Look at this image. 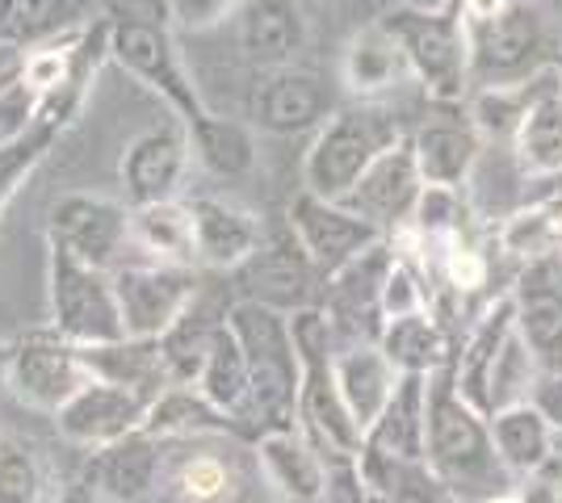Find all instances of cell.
<instances>
[{
  "label": "cell",
  "mask_w": 562,
  "mask_h": 503,
  "mask_svg": "<svg viewBox=\"0 0 562 503\" xmlns=\"http://www.w3.org/2000/svg\"><path fill=\"white\" fill-rule=\"evenodd\" d=\"M428 470L441 479L458 503H483L513 491V475L495 454L492 420L462 399L453 386V369L428 374V436H424Z\"/></svg>",
  "instance_id": "6da1fadb"
},
{
  "label": "cell",
  "mask_w": 562,
  "mask_h": 503,
  "mask_svg": "<svg viewBox=\"0 0 562 503\" xmlns=\"http://www.w3.org/2000/svg\"><path fill=\"white\" fill-rule=\"evenodd\" d=\"M227 323L248 357V403L235 420V432L257 441L260 432L299 428V353L290 340V315L257 298H235Z\"/></svg>",
  "instance_id": "7a4b0ae2"
},
{
  "label": "cell",
  "mask_w": 562,
  "mask_h": 503,
  "mask_svg": "<svg viewBox=\"0 0 562 503\" xmlns=\"http://www.w3.org/2000/svg\"><path fill=\"white\" fill-rule=\"evenodd\" d=\"M290 340L299 353V432L328 461H357L366 432L336 386V332L324 307L290 311Z\"/></svg>",
  "instance_id": "3957f363"
},
{
  "label": "cell",
  "mask_w": 562,
  "mask_h": 503,
  "mask_svg": "<svg viewBox=\"0 0 562 503\" xmlns=\"http://www.w3.org/2000/svg\"><path fill=\"white\" fill-rule=\"evenodd\" d=\"M382 22L398 38L412 80L432 105H467L474 55L462 4H395Z\"/></svg>",
  "instance_id": "277c9868"
},
{
  "label": "cell",
  "mask_w": 562,
  "mask_h": 503,
  "mask_svg": "<svg viewBox=\"0 0 562 503\" xmlns=\"http://www.w3.org/2000/svg\"><path fill=\"white\" fill-rule=\"evenodd\" d=\"M403 139L395 114H386L374 101L340 105L306 147L303 156V190L328 202H345L361 172L374 164L391 144Z\"/></svg>",
  "instance_id": "5b68a950"
},
{
  "label": "cell",
  "mask_w": 562,
  "mask_h": 503,
  "mask_svg": "<svg viewBox=\"0 0 562 503\" xmlns=\"http://www.w3.org/2000/svg\"><path fill=\"white\" fill-rule=\"evenodd\" d=\"M470 55L479 84H513L541 68H554L562 55V30L541 0H513L499 18L470 30Z\"/></svg>",
  "instance_id": "8992f818"
},
{
  "label": "cell",
  "mask_w": 562,
  "mask_h": 503,
  "mask_svg": "<svg viewBox=\"0 0 562 503\" xmlns=\"http://www.w3.org/2000/svg\"><path fill=\"white\" fill-rule=\"evenodd\" d=\"M47 307L55 332L76 348H97L122 340V311H117L114 277L105 268L76 261L71 252L47 243Z\"/></svg>",
  "instance_id": "52a82bcc"
},
{
  "label": "cell",
  "mask_w": 562,
  "mask_h": 503,
  "mask_svg": "<svg viewBox=\"0 0 562 503\" xmlns=\"http://www.w3.org/2000/svg\"><path fill=\"white\" fill-rule=\"evenodd\" d=\"M110 59L126 76L147 84L172 110V118H181L186 126L211 114L193 76L186 72V59L172 43L168 25L143 22V18H114L110 22Z\"/></svg>",
  "instance_id": "ba28073f"
},
{
  "label": "cell",
  "mask_w": 562,
  "mask_h": 503,
  "mask_svg": "<svg viewBox=\"0 0 562 503\" xmlns=\"http://www.w3.org/2000/svg\"><path fill=\"white\" fill-rule=\"evenodd\" d=\"M131 340H165L198 302V268L160 261H122L110 273Z\"/></svg>",
  "instance_id": "9c48e42d"
},
{
  "label": "cell",
  "mask_w": 562,
  "mask_h": 503,
  "mask_svg": "<svg viewBox=\"0 0 562 503\" xmlns=\"http://www.w3.org/2000/svg\"><path fill=\"white\" fill-rule=\"evenodd\" d=\"M89 378L93 374L85 348H76L55 328H34L9 344V395L30 411L55 415Z\"/></svg>",
  "instance_id": "30bf717a"
},
{
  "label": "cell",
  "mask_w": 562,
  "mask_h": 503,
  "mask_svg": "<svg viewBox=\"0 0 562 503\" xmlns=\"http://www.w3.org/2000/svg\"><path fill=\"white\" fill-rule=\"evenodd\" d=\"M47 243L114 273L131 248V206L105 193H64L47 215Z\"/></svg>",
  "instance_id": "8fae6325"
},
{
  "label": "cell",
  "mask_w": 562,
  "mask_h": 503,
  "mask_svg": "<svg viewBox=\"0 0 562 503\" xmlns=\"http://www.w3.org/2000/svg\"><path fill=\"white\" fill-rule=\"evenodd\" d=\"M189 160H193V144H189V126L181 118L139 130L122 147V160H117L122 202L126 206H156V202L181 197Z\"/></svg>",
  "instance_id": "7c38bea8"
},
{
  "label": "cell",
  "mask_w": 562,
  "mask_h": 503,
  "mask_svg": "<svg viewBox=\"0 0 562 503\" xmlns=\"http://www.w3.org/2000/svg\"><path fill=\"white\" fill-rule=\"evenodd\" d=\"M285 227L294 231V240L303 243L311 264L319 268V277H331L336 268H345L352 256H361L366 248L382 243L386 236L378 231L370 218H361L345 202H328L315 197L311 190H299L290 210H285Z\"/></svg>",
  "instance_id": "4fadbf2b"
},
{
  "label": "cell",
  "mask_w": 562,
  "mask_h": 503,
  "mask_svg": "<svg viewBox=\"0 0 562 503\" xmlns=\"http://www.w3.org/2000/svg\"><path fill=\"white\" fill-rule=\"evenodd\" d=\"M147 403H151V395H143V390L105 382V378H89L50 420H55V428L68 445L97 454V449L114 445L122 436L139 432L143 420H147Z\"/></svg>",
  "instance_id": "5bb4252c"
},
{
  "label": "cell",
  "mask_w": 562,
  "mask_h": 503,
  "mask_svg": "<svg viewBox=\"0 0 562 503\" xmlns=\"http://www.w3.org/2000/svg\"><path fill=\"white\" fill-rule=\"evenodd\" d=\"M340 110L336 84L328 76L303 64H285L273 72H260L257 93H252V122L265 135H303L319 130L324 122Z\"/></svg>",
  "instance_id": "9a60e30c"
},
{
  "label": "cell",
  "mask_w": 562,
  "mask_h": 503,
  "mask_svg": "<svg viewBox=\"0 0 562 503\" xmlns=\"http://www.w3.org/2000/svg\"><path fill=\"white\" fill-rule=\"evenodd\" d=\"M391 243L382 240L374 248H366L361 256H352L345 268H336L331 277H324V315H328L336 344H361L374 340L382 332V282L391 273Z\"/></svg>",
  "instance_id": "2e32d148"
},
{
  "label": "cell",
  "mask_w": 562,
  "mask_h": 503,
  "mask_svg": "<svg viewBox=\"0 0 562 503\" xmlns=\"http://www.w3.org/2000/svg\"><path fill=\"white\" fill-rule=\"evenodd\" d=\"M516 307V332L541 361V369H562V248L520 264L508 289Z\"/></svg>",
  "instance_id": "e0dca14e"
},
{
  "label": "cell",
  "mask_w": 562,
  "mask_h": 503,
  "mask_svg": "<svg viewBox=\"0 0 562 503\" xmlns=\"http://www.w3.org/2000/svg\"><path fill=\"white\" fill-rule=\"evenodd\" d=\"M165 441L131 432L114 445L89 454L85 487L105 503H156L165 487Z\"/></svg>",
  "instance_id": "ac0fdd59"
},
{
  "label": "cell",
  "mask_w": 562,
  "mask_h": 503,
  "mask_svg": "<svg viewBox=\"0 0 562 503\" xmlns=\"http://www.w3.org/2000/svg\"><path fill=\"white\" fill-rule=\"evenodd\" d=\"M424 193V176L416 168L407 135L391 144L374 164L361 172V181L349 190L345 206H352L361 218H370L382 236H395L398 227L412 222V210Z\"/></svg>",
  "instance_id": "d6986e66"
},
{
  "label": "cell",
  "mask_w": 562,
  "mask_h": 503,
  "mask_svg": "<svg viewBox=\"0 0 562 503\" xmlns=\"http://www.w3.org/2000/svg\"><path fill=\"white\" fill-rule=\"evenodd\" d=\"M193 210V248H198V264L202 268H218V273H235L252 261L265 243V222L257 210L239 206L235 197H218V193H198L189 202Z\"/></svg>",
  "instance_id": "ffe728a7"
},
{
  "label": "cell",
  "mask_w": 562,
  "mask_h": 503,
  "mask_svg": "<svg viewBox=\"0 0 562 503\" xmlns=\"http://www.w3.org/2000/svg\"><path fill=\"white\" fill-rule=\"evenodd\" d=\"M214 436L177 441L181 449L165 454V503H239L248 479L239 470V457L211 445Z\"/></svg>",
  "instance_id": "44dd1931"
},
{
  "label": "cell",
  "mask_w": 562,
  "mask_h": 503,
  "mask_svg": "<svg viewBox=\"0 0 562 503\" xmlns=\"http://www.w3.org/2000/svg\"><path fill=\"white\" fill-rule=\"evenodd\" d=\"M252 457L265 487L281 503H319L328 495L331 461L299 428L260 432L252 441Z\"/></svg>",
  "instance_id": "7402d4cb"
},
{
  "label": "cell",
  "mask_w": 562,
  "mask_h": 503,
  "mask_svg": "<svg viewBox=\"0 0 562 503\" xmlns=\"http://www.w3.org/2000/svg\"><path fill=\"white\" fill-rule=\"evenodd\" d=\"M235 38L252 68L273 72L299 64L311 43V22L299 0H244L235 9Z\"/></svg>",
  "instance_id": "603a6c76"
},
{
  "label": "cell",
  "mask_w": 562,
  "mask_h": 503,
  "mask_svg": "<svg viewBox=\"0 0 562 503\" xmlns=\"http://www.w3.org/2000/svg\"><path fill=\"white\" fill-rule=\"evenodd\" d=\"M407 144L424 185H449V190H467L470 172L483 156V139L470 122L467 105H446V114L424 118L407 135Z\"/></svg>",
  "instance_id": "cb8c5ba5"
},
{
  "label": "cell",
  "mask_w": 562,
  "mask_h": 503,
  "mask_svg": "<svg viewBox=\"0 0 562 503\" xmlns=\"http://www.w3.org/2000/svg\"><path fill=\"white\" fill-rule=\"evenodd\" d=\"M248 268V294L244 298H257V302H269L278 311H299V307H311L306 302V289H311V277L319 273L311 256L303 252V243L294 240L290 227H281L273 236H265L260 252L244 264Z\"/></svg>",
  "instance_id": "d4e9b609"
},
{
  "label": "cell",
  "mask_w": 562,
  "mask_h": 503,
  "mask_svg": "<svg viewBox=\"0 0 562 503\" xmlns=\"http://www.w3.org/2000/svg\"><path fill=\"white\" fill-rule=\"evenodd\" d=\"M412 80L407 55L398 47V38L386 30V22L361 25L345 43L340 55V84L357 101H378V96L395 93Z\"/></svg>",
  "instance_id": "484cf974"
},
{
  "label": "cell",
  "mask_w": 562,
  "mask_h": 503,
  "mask_svg": "<svg viewBox=\"0 0 562 503\" xmlns=\"http://www.w3.org/2000/svg\"><path fill=\"white\" fill-rule=\"evenodd\" d=\"M97 22L93 0H0V50H34Z\"/></svg>",
  "instance_id": "4316f807"
},
{
  "label": "cell",
  "mask_w": 562,
  "mask_h": 503,
  "mask_svg": "<svg viewBox=\"0 0 562 503\" xmlns=\"http://www.w3.org/2000/svg\"><path fill=\"white\" fill-rule=\"evenodd\" d=\"M395 365L386 361V353L378 348L374 340H361V344H336V386L349 403L352 420L361 424V432L374 428V420L386 411L391 395L398 386Z\"/></svg>",
  "instance_id": "83f0119b"
},
{
  "label": "cell",
  "mask_w": 562,
  "mask_h": 503,
  "mask_svg": "<svg viewBox=\"0 0 562 503\" xmlns=\"http://www.w3.org/2000/svg\"><path fill=\"white\" fill-rule=\"evenodd\" d=\"M513 332H516V307H513V294L504 289V294H495L492 302H487V311L474 319L462 353L449 365L453 369V386L462 390V399H470L483 415H487V378H492V365Z\"/></svg>",
  "instance_id": "f1b7e54d"
},
{
  "label": "cell",
  "mask_w": 562,
  "mask_h": 503,
  "mask_svg": "<svg viewBox=\"0 0 562 503\" xmlns=\"http://www.w3.org/2000/svg\"><path fill=\"white\" fill-rule=\"evenodd\" d=\"M516 168L529 181H554L562 176V80L554 68H546L538 96L520 122L513 139Z\"/></svg>",
  "instance_id": "f546056e"
},
{
  "label": "cell",
  "mask_w": 562,
  "mask_h": 503,
  "mask_svg": "<svg viewBox=\"0 0 562 503\" xmlns=\"http://www.w3.org/2000/svg\"><path fill=\"white\" fill-rule=\"evenodd\" d=\"M143 432L165 445H177V441H198V436H235V424L198 386L168 382L165 390L151 395Z\"/></svg>",
  "instance_id": "4dcf8cb0"
},
{
  "label": "cell",
  "mask_w": 562,
  "mask_h": 503,
  "mask_svg": "<svg viewBox=\"0 0 562 503\" xmlns=\"http://www.w3.org/2000/svg\"><path fill=\"white\" fill-rule=\"evenodd\" d=\"M424 436H428V378L403 374L386 411L374 420V428L366 432V445L361 449L428 461L424 457Z\"/></svg>",
  "instance_id": "1f68e13d"
},
{
  "label": "cell",
  "mask_w": 562,
  "mask_h": 503,
  "mask_svg": "<svg viewBox=\"0 0 562 503\" xmlns=\"http://www.w3.org/2000/svg\"><path fill=\"white\" fill-rule=\"evenodd\" d=\"M378 348L386 353V361L395 365L398 374H420V378H428V374L453 365L449 332L432 307L416 315H403V319H386L382 332H378Z\"/></svg>",
  "instance_id": "d6a6232c"
},
{
  "label": "cell",
  "mask_w": 562,
  "mask_h": 503,
  "mask_svg": "<svg viewBox=\"0 0 562 503\" xmlns=\"http://www.w3.org/2000/svg\"><path fill=\"white\" fill-rule=\"evenodd\" d=\"M487 420H492L495 454L504 461V470L513 475V482L525 479V475H533L538 466H546L550 457L559 454V449H554L559 432L550 428V420L541 415L533 399H529V403H516V408L495 411Z\"/></svg>",
  "instance_id": "836d02e7"
},
{
  "label": "cell",
  "mask_w": 562,
  "mask_h": 503,
  "mask_svg": "<svg viewBox=\"0 0 562 503\" xmlns=\"http://www.w3.org/2000/svg\"><path fill=\"white\" fill-rule=\"evenodd\" d=\"M131 248H139L147 261L198 268L189 202L172 197V202H156V206H131Z\"/></svg>",
  "instance_id": "e575fe53"
},
{
  "label": "cell",
  "mask_w": 562,
  "mask_h": 503,
  "mask_svg": "<svg viewBox=\"0 0 562 503\" xmlns=\"http://www.w3.org/2000/svg\"><path fill=\"white\" fill-rule=\"evenodd\" d=\"M189 144H193L198 164L214 172V176H223V181H239V176H248L260 164L257 130L248 122L223 118L214 110L202 122L189 126Z\"/></svg>",
  "instance_id": "d590c367"
},
{
  "label": "cell",
  "mask_w": 562,
  "mask_h": 503,
  "mask_svg": "<svg viewBox=\"0 0 562 503\" xmlns=\"http://www.w3.org/2000/svg\"><path fill=\"white\" fill-rule=\"evenodd\" d=\"M193 386H198L223 415H232V424L239 420V411L248 403V357H244V344H239L235 328L227 323V315L214 323L211 348H206L202 374H198Z\"/></svg>",
  "instance_id": "8d00e7d4"
},
{
  "label": "cell",
  "mask_w": 562,
  "mask_h": 503,
  "mask_svg": "<svg viewBox=\"0 0 562 503\" xmlns=\"http://www.w3.org/2000/svg\"><path fill=\"white\" fill-rule=\"evenodd\" d=\"M541 80H546V68L529 80H513V84H483L467 96V114L479 130L483 144H508L513 147L520 122L529 114L533 96H538Z\"/></svg>",
  "instance_id": "74e56055"
},
{
  "label": "cell",
  "mask_w": 562,
  "mask_h": 503,
  "mask_svg": "<svg viewBox=\"0 0 562 503\" xmlns=\"http://www.w3.org/2000/svg\"><path fill=\"white\" fill-rule=\"evenodd\" d=\"M85 361H89V374L93 378L131 386V390H143V395H156V390L168 386L160 340H131V335H122L114 344L85 348Z\"/></svg>",
  "instance_id": "f35d334b"
},
{
  "label": "cell",
  "mask_w": 562,
  "mask_h": 503,
  "mask_svg": "<svg viewBox=\"0 0 562 503\" xmlns=\"http://www.w3.org/2000/svg\"><path fill=\"white\" fill-rule=\"evenodd\" d=\"M64 491L55 482L47 457L30 441L0 432V503H59Z\"/></svg>",
  "instance_id": "ab89813d"
},
{
  "label": "cell",
  "mask_w": 562,
  "mask_h": 503,
  "mask_svg": "<svg viewBox=\"0 0 562 503\" xmlns=\"http://www.w3.org/2000/svg\"><path fill=\"white\" fill-rule=\"evenodd\" d=\"M538 378H541V361L529 353V344L520 340V332H513L508 344L499 348V357H495L492 378H487V415L516 408V403H529Z\"/></svg>",
  "instance_id": "60d3db41"
},
{
  "label": "cell",
  "mask_w": 562,
  "mask_h": 503,
  "mask_svg": "<svg viewBox=\"0 0 562 503\" xmlns=\"http://www.w3.org/2000/svg\"><path fill=\"white\" fill-rule=\"evenodd\" d=\"M495 243H499L504 256L529 264L538 261V256H546V252L562 248V227L541 202H529V206H520V210H513V215L499 222Z\"/></svg>",
  "instance_id": "b9f144b4"
},
{
  "label": "cell",
  "mask_w": 562,
  "mask_h": 503,
  "mask_svg": "<svg viewBox=\"0 0 562 503\" xmlns=\"http://www.w3.org/2000/svg\"><path fill=\"white\" fill-rule=\"evenodd\" d=\"M64 135H68L64 122L38 118V126H34L30 135H22L18 144L0 147V215L9 210V202L22 193V185L34 176V168L47 160L50 147L59 144Z\"/></svg>",
  "instance_id": "7bdbcfd3"
},
{
  "label": "cell",
  "mask_w": 562,
  "mask_h": 503,
  "mask_svg": "<svg viewBox=\"0 0 562 503\" xmlns=\"http://www.w3.org/2000/svg\"><path fill=\"white\" fill-rule=\"evenodd\" d=\"M43 101L47 96L38 93V89H30L18 72L0 76V147L18 144L22 135H30L38 126Z\"/></svg>",
  "instance_id": "ee69618b"
},
{
  "label": "cell",
  "mask_w": 562,
  "mask_h": 503,
  "mask_svg": "<svg viewBox=\"0 0 562 503\" xmlns=\"http://www.w3.org/2000/svg\"><path fill=\"white\" fill-rule=\"evenodd\" d=\"M437 268H441V277H446V286L453 294H474L492 277V261L479 248V240H470V231L437 248Z\"/></svg>",
  "instance_id": "f6af8a7d"
},
{
  "label": "cell",
  "mask_w": 562,
  "mask_h": 503,
  "mask_svg": "<svg viewBox=\"0 0 562 503\" xmlns=\"http://www.w3.org/2000/svg\"><path fill=\"white\" fill-rule=\"evenodd\" d=\"M168 4V22L186 34H202V30H214L227 18H235V9L244 0H165Z\"/></svg>",
  "instance_id": "bcb514c9"
},
{
  "label": "cell",
  "mask_w": 562,
  "mask_h": 503,
  "mask_svg": "<svg viewBox=\"0 0 562 503\" xmlns=\"http://www.w3.org/2000/svg\"><path fill=\"white\" fill-rule=\"evenodd\" d=\"M513 495L520 503H562V457L554 454L533 475L513 482Z\"/></svg>",
  "instance_id": "7dc6e473"
},
{
  "label": "cell",
  "mask_w": 562,
  "mask_h": 503,
  "mask_svg": "<svg viewBox=\"0 0 562 503\" xmlns=\"http://www.w3.org/2000/svg\"><path fill=\"white\" fill-rule=\"evenodd\" d=\"M319 503H378L370 495V487L361 479L357 461H331V479H328V495Z\"/></svg>",
  "instance_id": "c3c4849f"
},
{
  "label": "cell",
  "mask_w": 562,
  "mask_h": 503,
  "mask_svg": "<svg viewBox=\"0 0 562 503\" xmlns=\"http://www.w3.org/2000/svg\"><path fill=\"white\" fill-rule=\"evenodd\" d=\"M533 403L550 420V428L562 436V369H541L538 386H533Z\"/></svg>",
  "instance_id": "681fc988"
},
{
  "label": "cell",
  "mask_w": 562,
  "mask_h": 503,
  "mask_svg": "<svg viewBox=\"0 0 562 503\" xmlns=\"http://www.w3.org/2000/svg\"><path fill=\"white\" fill-rule=\"evenodd\" d=\"M508 4L513 0H462V18H467L470 30H479V25H487L492 18H499Z\"/></svg>",
  "instance_id": "f907efd6"
},
{
  "label": "cell",
  "mask_w": 562,
  "mask_h": 503,
  "mask_svg": "<svg viewBox=\"0 0 562 503\" xmlns=\"http://www.w3.org/2000/svg\"><path fill=\"white\" fill-rule=\"evenodd\" d=\"M550 185H554V190L546 193V197H538V202H541V206H546V210H550V215L559 218V227H562V176H554Z\"/></svg>",
  "instance_id": "816d5d0a"
},
{
  "label": "cell",
  "mask_w": 562,
  "mask_h": 503,
  "mask_svg": "<svg viewBox=\"0 0 562 503\" xmlns=\"http://www.w3.org/2000/svg\"><path fill=\"white\" fill-rule=\"evenodd\" d=\"M9 390V344H0V395Z\"/></svg>",
  "instance_id": "f5cc1de1"
},
{
  "label": "cell",
  "mask_w": 562,
  "mask_h": 503,
  "mask_svg": "<svg viewBox=\"0 0 562 503\" xmlns=\"http://www.w3.org/2000/svg\"><path fill=\"white\" fill-rule=\"evenodd\" d=\"M59 503H105V500H97L93 491L85 487V495H64V500H59Z\"/></svg>",
  "instance_id": "db71d44e"
},
{
  "label": "cell",
  "mask_w": 562,
  "mask_h": 503,
  "mask_svg": "<svg viewBox=\"0 0 562 503\" xmlns=\"http://www.w3.org/2000/svg\"><path fill=\"white\" fill-rule=\"evenodd\" d=\"M483 503H520V500H516L513 491H499V495H492V500H483Z\"/></svg>",
  "instance_id": "11a10c76"
},
{
  "label": "cell",
  "mask_w": 562,
  "mask_h": 503,
  "mask_svg": "<svg viewBox=\"0 0 562 503\" xmlns=\"http://www.w3.org/2000/svg\"><path fill=\"white\" fill-rule=\"evenodd\" d=\"M554 72H559V80H562V55L554 59Z\"/></svg>",
  "instance_id": "9f6ffc18"
},
{
  "label": "cell",
  "mask_w": 562,
  "mask_h": 503,
  "mask_svg": "<svg viewBox=\"0 0 562 503\" xmlns=\"http://www.w3.org/2000/svg\"><path fill=\"white\" fill-rule=\"evenodd\" d=\"M395 4H420V0H395Z\"/></svg>",
  "instance_id": "6f0895ef"
},
{
  "label": "cell",
  "mask_w": 562,
  "mask_h": 503,
  "mask_svg": "<svg viewBox=\"0 0 562 503\" xmlns=\"http://www.w3.org/2000/svg\"><path fill=\"white\" fill-rule=\"evenodd\" d=\"M441 4H462V0H441Z\"/></svg>",
  "instance_id": "680465c9"
}]
</instances>
